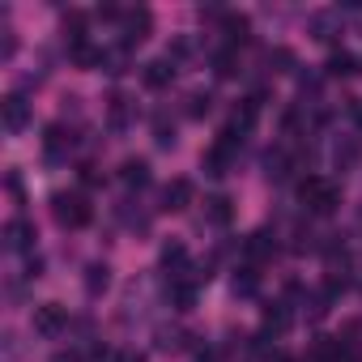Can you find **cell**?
Wrapping results in <instances>:
<instances>
[{
  "label": "cell",
  "instance_id": "obj_1",
  "mask_svg": "<svg viewBox=\"0 0 362 362\" xmlns=\"http://www.w3.org/2000/svg\"><path fill=\"white\" fill-rule=\"evenodd\" d=\"M298 201H303V209H307V214L328 218V214H337V209H341V188L332 184V179H324V175H307L303 184H298Z\"/></svg>",
  "mask_w": 362,
  "mask_h": 362
},
{
  "label": "cell",
  "instance_id": "obj_2",
  "mask_svg": "<svg viewBox=\"0 0 362 362\" xmlns=\"http://www.w3.org/2000/svg\"><path fill=\"white\" fill-rule=\"evenodd\" d=\"M52 218H56L64 230H81V226H90L94 205H90L81 192H56V197H52Z\"/></svg>",
  "mask_w": 362,
  "mask_h": 362
},
{
  "label": "cell",
  "instance_id": "obj_3",
  "mask_svg": "<svg viewBox=\"0 0 362 362\" xmlns=\"http://www.w3.org/2000/svg\"><path fill=\"white\" fill-rule=\"evenodd\" d=\"M239 136H230V132H218V141L205 149V158H201V166H205V175H214V179H222V175H230V166H235V158H239Z\"/></svg>",
  "mask_w": 362,
  "mask_h": 362
},
{
  "label": "cell",
  "instance_id": "obj_4",
  "mask_svg": "<svg viewBox=\"0 0 362 362\" xmlns=\"http://www.w3.org/2000/svg\"><path fill=\"white\" fill-rule=\"evenodd\" d=\"M149 26H153L149 9H124L119 13V43H124V52L136 47V43H145L149 39Z\"/></svg>",
  "mask_w": 362,
  "mask_h": 362
},
{
  "label": "cell",
  "instance_id": "obj_5",
  "mask_svg": "<svg viewBox=\"0 0 362 362\" xmlns=\"http://www.w3.org/2000/svg\"><path fill=\"white\" fill-rule=\"evenodd\" d=\"M30 328H35L39 337H60V332L69 328V307H60V303H39L35 315H30Z\"/></svg>",
  "mask_w": 362,
  "mask_h": 362
},
{
  "label": "cell",
  "instance_id": "obj_6",
  "mask_svg": "<svg viewBox=\"0 0 362 362\" xmlns=\"http://www.w3.org/2000/svg\"><path fill=\"white\" fill-rule=\"evenodd\" d=\"M256 119H260V98L252 94V98H243V103L235 107V115H230V124H226L222 132H230V136H239V141H243V136L256 128Z\"/></svg>",
  "mask_w": 362,
  "mask_h": 362
},
{
  "label": "cell",
  "instance_id": "obj_7",
  "mask_svg": "<svg viewBox=\"0 0 362 362\" xmlns=\"http://www.w3.org/2000/svg\"><path fill=\"white\" fill-rule=\"evenodd\" d=\"M73 145H77L73 128H64V124H52V128H47V136H43V158H47V162H64Z\"/></svg>",
  "mask_w": 362,
  "mask_h": 362
},
{
  "label": "cell",
  "instance_id": "obj_8",
  "mask_svg": "<svg viewBox=\"0 0 362 362\" xmlns=\"http://www.w3.org/2000/svg\"><path fill=\"white\" fill-rule=\"evenodd\" d=\"M0 111H5V132H9V136L26 132V124H30V103H26V94H9L5 103H0Z\"/></svg>",
  "mask_w": 362,
  "mask_h": 362
},
{
  "label": "cell",
  "instance_id": "obj_9",
  "mask_svg": "<svg viewBox=\"0 0 362 362\" xmlns=\"http://www.w3.org/2000/svg\"><path fill=\"white\" fill-rule=\"evenodd\" d=\"M243 256H247V264H252V269H256V264H264V260H273V256H277V235H269V230L247 235Z\"/></svg>",
  "mask_w": 362,
  "mask_h": 362
},
{
  "label": "cell",
  "instance_id": "obj_10",
  "mask_svg": "<svg viewBox=\"0 0 362 362\" xmlns=\"http://www.w3.org/2000/svg\"><path fill=\"white\" fill-rule=\"evenodd\" d=\"M192 205V184L188 179H170L162 188V214H184Z\"/></svg>",
  "mask_w": 362,
  "mask_h": 362
},
{
  "label": "cell",
  "instance_id": "obj_11",
  "mask_svg": "<svg viewBox=\"0 0 362 362\" xmlns=\"http://www.w3.org/2000/svg\"><path fill=\"white\" fill-rule=\"evenodd\" d=\"M5 247L9 252H30L35 247V226L26 218H9L5 222Z\"/></svg>",
  "mask_w": 362,
  "mask_h": 362
},
{
  "label": "cell",
  "instance_id": "obj_12",
  "mask_svg": "<svg viewBox=\"0 0 362 362\" xmlns=\"http://www.w3.org/2000/svg\"><path fill=\"white\" fill-rule=\"evenodd\" d=\"M358 158H362V141H358V136H337V145H332V166L345 175V170L358 166Z\"/></svg>",
  "mask_w": 362,
  "mask_h": 362
},
{
  "label": "cell",
  "instance_id": "obj_13",
  "mask_svg": "<svg viewBox=\"0 0 362 362\" xmlns=\"http://www.w3.org/2000/svg\"><path fill=\"white\" fill-rule=\"evenodd\" d=\"M264 175L273 179V184H281V179H290V175H294V158H290V149H286V145H277V149H269V153H264Z\"/></svg>",
  "mask_w": 362,
  "mask_h": 362
},
{
  "label": "cell",
  "instance_id": "obj_14",
  "mask_svg": "<svg viewBox=\"0 0 362 362\" xmlns=\"http://www.w3.org/2000/svg\"><path fill=\"white\" fill-rule=\"evenodd\" d=\"M141 77H145V86H149V90H166V86L175 81V60H170V56H162V60H149Z\"/></svg>",
  "mask_w": 362,
  "mask_h": 362
},
{
  "label": "cell",
  "instance_id": "obj_15",
  "mask_svg": "<svg viewBox=\"0 0 362 362\" xmlns=\"http://www.w3.org/2000/svg\"><path fill=\"white\" fill-rule=\"evenodd\" d=\"M188 341H192V332H188V328H179V324L158 328V349H162V354H184Z\"/></svg>",
  "mask_w": 362,
  "mask_h": 362
},
{
  "label": "cell",
  "instance_id": "obj_16",
  "mask_svg": "<svg viewBox=\"0 0 362 362\" xmlns=\"http://www.w3.org/2000/svg\"><path fill=\"white\" fill-rule=\"evenodd\" d=\"M107 119H111V132H128V124H132V98L128 94H111Z\"/></svg>",
  "mask_w": 362,
  "mask_h": 362
},
{
  "label": "cell",
  "instance_id": "obj_17",
  "mask_svg": "<svg viewBox=\"0 0 362 362\" xmlns=\"http://www.w3.org/2000/svg\"><path fill=\"white\" fill-rule=\"evenodd\" d=\"M119 179H124L128 188H145L153 175H149V162H145V158H124V166H119Z\"/></svg>",
  "mask_w": 362,
  "mask_h": 362
},
{
  "label": "cell",
  "instance_id": "obj_18",
  "mask_svg": "<svg viewBox=\"0 0 362 362\" xmlns=\"http://www.w3.org/2000/svg\"><path fill=\"white\" fill-rule=\"evenodd\" d=\"M345 13L341 9H324V13H311V35L320 39V43H328L332 35H337V22H341Z\"/></svg>",
  "mask_w": 362,
  "mask_h": 362
},
{
  "label": "cell",
  "instance_id": "obj_19",
  "mask_svg": "<svg viewBox=\"0 0 362 362\" xmlns=\"http://www.w3.org/2000/svg\"><path fill=\"white\" fill-rule=\"evenodd\" d=\"M290 324H294V315H290V307H286V303H269V307H264V332L281 337Z\"/></svg>",
  "mask_w": 362,
  "mask_h": 362
},
{
  "label": "cell",
  "instance_id": "obj_20",
  "mask_svg": "<svg viewBox=\"0 0 362 362\" xmlns=\"http://www.w3.org/2000/svg\"><path fill=\"white\" fill-rule=\"evenodd\" d=\"M107 286H111V269H107L103 260H94V264L86 269V294H90V298H98Z\"/></svg>",
  "mask_w": 362,
  "mask_h": 362
},
{
  "label": "cell",
  "instance_id": "obj_21",
  "mask_svg": "<svg viewBox=\"0 0 362 362\" xmlns=\"http://www.w3.org/2000/svg\"><path fill=\"white\" fill-rule=\"evenodd\" d=\"M324 73H328V77H354V73H358V60H354L349 52H332L328 64H324Z\"/></svg>",
  "mask_w": 362,
  "mask_h": 362
},
{
  "label": "cell",
  "instance_id": "obj_22",
  "mask_svg": "<svg viewBox=\"0 0 362 362\" xmlns=\"http://www.w3.org/2000/svg\"><path fill=\"white\" fill-rule=\"evenodd\" d=\"M230 214H235V209H230L226 197H209V201H205V222H209V226H226Z\"/></svg>",
  "mask_w": 362,
  "mask_h": 362
},
{
  "label": "cell",
  "instance_id": "obj_23",
  "mask_svg": "<svg viewBox=\"0 0 362 362\" xmlns=\"http://www.w3.org/2000/svg\"><path fill=\"white\" fill-rule=\"evenodd\" d=\"M230 290H235V294H243V298H247V294H256V290H260V273H256L252 264L235 269V281H230Z\"/></svg>",
  "mask_w": 362,
  "mask_h": 362
},
{
  "label": "cell",
  "instance_id": "obj_24",
  "mask_svg": "<svg viewBox=\"0 0 362 362\" xmlns=\"http://www.w3.org/2000/svg\"><path fill=\"white\" fill-rule=\"evenodd\" d=\"M222 30L230 35V43H243V39H247V30H252V22H247L243 13H226V18H222Z\"/></svg>",
  "mask_w": 362,
  "mask_h": 362
},
{
  "label": "cell",
  "instance_id": "obj_25",
  "mask_svg": "<svg viewBox=\"0 0 362 362\" xmlns=\"http://www.w3.org/2000/svg\"><path fill=\"white\" fill-rule=\"evenodd\" d=\"M153 141H158L162 149H170V145H175V124H166V115H158V119H153Z\"/></svg>",
  "mask_w": 362,
  "mask_h": 362
},
{
  "label": "cell",
  "instance_id": "obj_26",
  "mask_svg": "<svg viewBox=\"0 0 362 362\" xmlns=\"http://www.w3.org/2000/svg\"><path fill=\"white\" fill-rule=\"evenodd\" d=\"M209 103H214V98H209V94H201V90H197V94H188V115H192V119L209 115Z\"/></svg>",
  "mask_w": 362,
  "mask_h": 362
},
{
  "label": "cell",
  "instance_id": "obj_27",
  "mask_svg": "<svg viewBox=\"0 0 362 362\" xmlns=\"http://www.w3.org/2000/svg\"><path fill=\"white\" fill-rule=\"evenodd\" d=\"M214 69H218V77H235L239 69H235V52H218L214 56Z\"/></svg>",
  "mask_w": 362,
  "mask_h": 362
},
{
  "label": "cell",
  "instance_id": "obj_28",
  "mask_svg": "<svg viewBox=\"0 0 362 362\" xmlns=\"http://www.w3.org/2000/svg\"><path fill=\"white\" fill-rule=\"evenodd\" d=\"M269 64H277V73H290V64H294V56H290L286 47H277V52H269Z\"/></svg>",
  "mask_w": 362,
  "mask_h": 362
},
{
  "label": "cell",
  "instance_id": "obj_29",
  "mask_svg": "<svg viewBox=\"0 0 362 362\" xmlns=\"http://www.w3.org/2000/svg\"><path fill=\"white\" fill-rule=\"evenodd\" d=\"M13 52H18V35L5 30V43H0V60H13Z\"/></svg>",
  "mask_w": 362,
  "mask_h": 362
},
{
  "label": "cell",
  "instance_id": "obj_30",
  "mask_svg": "<svg viewBox=\"0 0 362 362\" xmlns=\"http://www.w3.org/2000/svg\"><path fill=\"white\" fill-rule=\"evenodd\" d=\"M345 18L354 22V30L362 35V5H345Z\"/></svg>",
  "mask_w": 362,
  "mask_h": 362
},
{
  "label": "cell",
  "instance_id": "obj_31",
  "mask_svg": "<svg viewBox=\"0 0 362 362\" xmlns=\"http://www.w3.org/2000/svg\"><path fill=\"white\" fill-rule=\"evenodd\" d=\"M52 362H86V358H81V354H77V349H69V354H56V358H52Z\"/></svg>",
  "mask_w": 362,
  "mask_h": 362
},
{
  "label": "cell",
  "instance_id": "obj_32",
  "mask_svg": "<svg viewBox=\"0 0 362 362\" xmlns=\"http://www.w3.org/2000/svg\"><path fill=\"white\" fill-rule=\"evenodd\" d=\"M349 115H354V119L362 124V98H349Z\"/></svg>",
  "mask_w": 362,
  "mask_h": 362
}]
</instances>
